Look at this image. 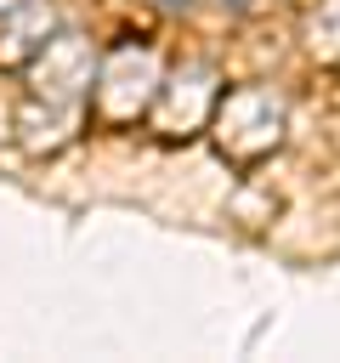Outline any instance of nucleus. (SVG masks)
Returning a JSON list of instances; mask_svg holds the SVG:
<instances>
[{"label":"nucleus","mask_w":340,"mask_h":363,"mask_svg":"<svg viewBox=\"0 0 340 363\" xmlns=\"http://www.w3.org/2000/svg\"><path fill=\"white\" fill-rule=\"evenodd\" d=\"M164 6H193V0H164Z\"/></svg>","instance_id":"1"}]
</instances>
